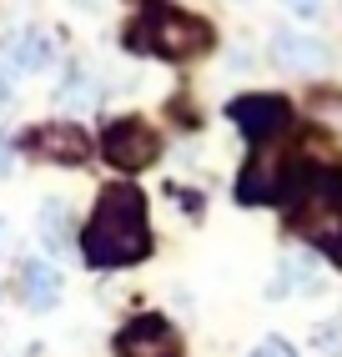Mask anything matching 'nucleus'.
<instances>
[{"instance_id": "1", "label": "nucleus", "mask_w": 342, "mask_h": 357, "mask_svg": "<svg viewBox=\"0 0 342 357\" xmlns=\"http://www.w3.org/2000/svg\"><path fill=\"white\" fill-rule=\"evenodd\" d=\"M81 257L96 272L131 267V261L151 257V227H146V202H141L136 186H111V192H101L96 217L81 236Z\"/></svg>"}, {"instance_id": "2", "label": "nucleus", "mask_w": 342, "mask_h": 357, "mask_svg": "<svg viewBox=\"0 0 342 357\" xmlns=\"http://www.w3.org/2000/svg\"><path fill=\"white\" fill-rule=\"evenodd\" d=\"M141 45L161 61H186L211 45V31L202 26L197 15H181V10H151L146 15V31H141Z\"/></svg>"}, {"instance_id": "3", "label": "nucleus", "mask_w": 342, "mask_h": 357, "mask_svg": "<svg viewBox=\"0 0 342 357\" xmlns=\"http://www.w3.org/2000/svg\"><path fill=\"white\" fill-rule=\"evenodd\" d=\"M297 227L342 267V186H337V176L312 186V202L297 211Z\"/></svg>"}, {"instance_id": "4", "label": "nucleus", "mask_w": 342, "mask_h": 357, "mask_svg": "<svg viewBox=\"0 0 342 357\" xmlns=\"http://www.w3.org/2000/svg\"><path fill=\"white\" fill-rule=\"evenodd\" d=\"M161 151L156 131L141 121V116H121L101 131V156L116 166V172H141V166H151Z\"/></svg>"}, {"instance_id": "5", "label": "nucleus", "mask_w": 342, "mask_h": 357, "mask_svg": "<svg viewBox=\"0 0 342 357\" xmlns=\"http://www.w3.org/2000/svg\"><path fill=\"white\" fill-rule=\"evenodd\" d=\"M20 146L40 161H56V166H86L91 161V136L70 121H45V126H31L20 136Z\"/></svg>"}, {"instance_id": "6", "label": "nucleus", "mask_w": 342, "mask_h": 357, "mask_svg": "<svg viewBox=\"0 0 342 357\" xmlns=\"http://www.w3.org/2000/svg\"><path fill=\"white\" fill-rule=\"evenodd\" d=\"M116 357H181V337H177V327H171L166 317H151V312H141L131 317L126 327L116 332Z\"/></svg>"}, {"instance_id": "7", "label": "nucleus", "mask_w": 342, "mask_h": 357, "mask_svg": "<svg viewBox=\"0 0 342 357\" xmlns=\"http://www.w3.org/2000/svg\"><path fill=\"white\" fill-rule=\"evenodd\" d=\"M227 111H232V121L241 126V136L257 141V146H262V141H272V136L287 126V116H292L282 96H241V101H232Z\"/></svg>"}, {"instance_id": "8", "label": "nucleus", "mask_w": 342, "mask_h": 357, "mask_svg": "<svg viewBox=\"0 0 342 357\" xmlns=\"http://www.w3.org/2000/svg\"><path fill=\"white\" fill-rule=\"evenodd\" d=\"M56 56V45L45 31H20L15 40H6V76H36Z\"/></svg>"}, {"instance_id": "9", "label": "nucleus", "mask_w": 342, "mask_h": 357, "mask_svg": "<svg viewBox=\"0 0 342 357\" xmlns=\"http://www.w3.org/2000/svg\"><path fill=\"white\" fill-rule=\"evenodd\" d=\"M20 297H26L31 312H51V307L61 302V272L51 267V261H20Z\"/></svg>"}, {"instance_id": "10", "label": "nucleus", "mask_w": 342, "mask_h": 357, "mask_svg": "<svg viewBox=\"0 0 342 357\" xmlns=\"http://www.w3.org/2000/svg\"><path fill=\"white\" fill-rule=\"evenodd\" d=\"M272 56L287 70H322L327 66V45L312 40V36H302V31H277L272 36Z\"/></svg>"}, {"instance_id": "11", "label": "nucleus", "mask_w": 342, "mask_h": 357, "mask_svg": "<svg viewBox=\"0 0 342 357\" xmlns=\"http://www.w3.org/2000/svg\"><path fill=\"white\" fill-rule=\"evenodd\" d=\"M70 227H76V217H70L66 202H45L40 206V242L51 252H70Z\"/></svg>"}, {"instance_id": "12", "label": "nucleus", "mask_w": 342, "mask_h": 357, "mask_svg": "<svg viewBox=\"0 0 342 357\" xmlns=\"http://www.w3.org/2000/svg\"><path fill=\"white\" fill-rule=\"evenodd\" d=\"M287 287H317V261L307 257V252H292L287 261H282V282H277V287L272 292H287Z\"/></svg>"}, {"instance_id": "13", "label": "nucleus", "mask_w": 342, "mask_h": 357, "mask_svg": "<svg viewBox=\"0 0 342 357\" xmlns=\"http://www.w3.org/2000/svg\"><path fill=\"white\" fill-rule=\"evenodd\" d=\"M56 101H61V106H66V101H70V106H91V101H96V86L86 81L81 66H70V76L61 81V96H56Z\"/></svg>"}, {"instance_id": "14", "label": "nucleus", "mask_w": 342, "mask_h": 357, "mask_svg": "<svg viewBox=\"0 0 342 357\" xmlns=\"http://www.w3.org/2000/svg\"><path fill=\"white\" fill-rule=\"evenodd\" d=\"M252 357H297V347H292L287 337H267L262 347H252Z\"/></svg>"}, {"instance_id": "15", "label": "nucleus", "mask_w": 342, "mask_h": 357, "mask_svg": "<svg viewBox=\"0 0 342 357\" xmlns=\"http://www.w3.org/2000/svg\"><path fill=\"white\" fill-rule=\"evenodd\" d=\"M317 342H322V352H337V342H342V327H322V332H317Z\"/></svg>"}, {"instance_id": "16", "label": "nucleus", "mask_w": 342, "mask_h": 357, "mask_svg": "<svg viewBox=\"0 0 342 357\" xmlns=\"http://www.w3.org/2000/svg\"><path fill=\"white\" fill-rule=\"evenodd\" d=\"M287 6H292V10H302V15H312V10H317V0H287Z\"/></svg>"}, {"instance_id": "17", "label": "nucleus", "mask_w": 342, "mask_h": 357, "mask_svg": "<svg viewBox=\"0 0 342 357\" xmlns=\"http://www.w3.org/2000/svg\"><path fill=\"white\" fill-rule=\"evenodd\" d=\"M6 166H10V151H6V141H0V172H6Z\"/></svg>"}, {"instance_id": "18", "label": "nucleus", "mask_w": 342, "mask_h": 357, "mask_svg": "<svg viewBox=\"0 0 342 357\" xmlns=\"http://www.w3.org/2000/svg\"><path fill=\"white\" fill-rule=\"evenodd\" d=\"M0 242H6V222H0Z\"/></svg>"}]
</instances>
